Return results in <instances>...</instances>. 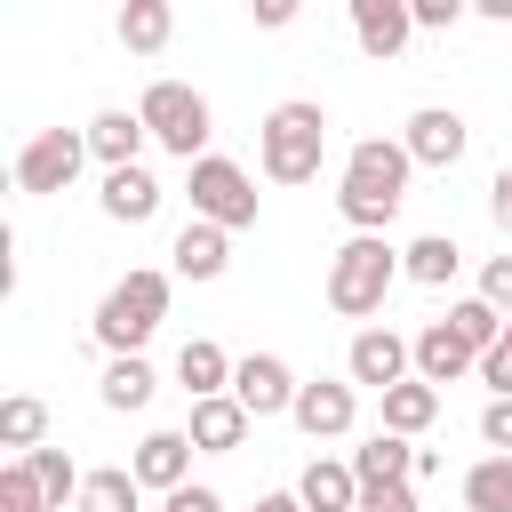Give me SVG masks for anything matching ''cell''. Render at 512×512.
I'll use <instances>...</instances> for the list:
<instances>
[{
	"label": "cell",
	"instance_id": "1",
	"mask_svg": "<svg viewBox=\"0 0 512 512\" xmlns=\"http://www.w3.org/2000/svg\"><path fill=\"white\" fill-rule=\"evenodd\" d=\"M408 176H416V160H408L400 136H360L344 152V168H336V216L352 232H384L400 216V200H408Z\"/></svg>",
	"mask_w": 512,
	"mask_h": 512
},
{
	"label": "cell",
	"instance_id": "2",
	"mask_svg": "<svg viewBox=\"0 0 512 512\" xmlns=\"http://www.w3.org/2000/svg\"><path fill=\"white\" fill-rule=\"evenodd\" d=\"M168 296H176V272H152V264H136L128 280H112L104 304H96V320H88V336L104 344V360H136L152 344V328L168 320Z\"/></svg>",
	"mask_w": 512,
	"mask_h": 512
},
{
	"label": "cell",
	"instance_id": "3",
	"mask_svg": "<svg viewBox=\"0 0 512 512\" xmlns=\"http://www.w3.org/2000/svg\"><path fill=\"white\" fill-rule=\"evenodd\" d=\"M392 280H400V248H392L384 232H352V240L328 256V288H320V296H328L336 320H368V328H376Z\"/></svg>",
	"mask_w": 512,
	"mask_h": 512
},
{
	"label": "cell",
	"instance_id": "4",
	"mask_svg": "<svg viewBox=\"0 0 512 512\" xmlns=\"http://www.w3.org/2000/svg\"><path fill=\"white\" fill-rule=\"evenodd\" d=\"M256 160H264V176H272V184H312V176H320V160H328V112H320L312 96L272 104V112H264V128H256Z\"/></svg>",
	"mask_w": 512,
	"mask_h": 512
},
{
	"label": "cell",
	"instance_id": "5",
	"mask_svg": "<svg viewBox=\"0 0 512 512\" xmlns=\"http://www.w3.org/2000/svg\"><path fill=\"white\" fill-rule=\"evenodd\" d=\"M136 120H144V128H152V144H160V152H176L184 168H192V160H208L216 112H208V96H200V88H184V80H152V88L136 96Z\"/></svg>",
	"mask_w": 512,
	"mask_h": 512
},
{
	"label": "cell",
	"instance_id": "6",
	"mask_svg": "<svg viewBox=\"0 0 512 512\" xmlns=\"http://www.w3.org/2000/svg\"><path fill=\"white\" fill-rule=\"evenodd\" d=\"M192 216L200 224H224V232H248L256 224V184H248V168L240 160H224V152H208V160H192Z\"/></svg>",
	"mask_w": 512,
	"mask_h": 512
},
{
	"label": "cell",
	"instance_id": "7",
	"mask_svg": "<svg viewBox=\"0 0 512 512\" xmlns=\"http://www.w3.org/2000/svg\"><path fill=\"white\" fill-rule=\"evenodd\" d=\"M80 168H88V128H40V136H24V152H16V192L48 200V192H64Z\"/></svg>",
	"mask_w": 512,
	"mask_h": 512
},
{
	"label": "cell",
	"instance_id": "8",
	"mask_svg": "<svg viewBox=\"0 0 512 512\" xmlns=\"http://www.w3.org/2000/svg\"><path fill=\"white\" fill-rule=\"evenodd\" d=\"M344 376H352V384H368V392L384 400L392 384H408V376H416V344H408L400 328H384V320H376V328H360V336H352Z\"/></svg>",
	"mask_w": 512,
	"mask_h": 512
},
{
	"label": "cell",
	"instance_id": "9",
	"mask_svg": "<svg viewBox=\"0 0 512 512\" xmlns=\"http://www.w3.org/2000/svg\"><path fill=\"white\" fill-rule=\"evenodd\" d=\"M288 416H296L304 440H344V432L360 424V384H352V376H312Z\"/></svg>",
	"mask_w": 512,
	"mask_h": 512
},
{
	"label": "cell",
	"instance_id": "10",
	"mask_svg": "<svg viewBox=\"0 0 512 512\" xmlns=\"http://www.w3.org/2000/svg\"><path fill=\"white\" fill-rule=\"evenodd\" d=\"M400 144H408V160H416V168H456V160H464V144H472V128H464V112H456V104H416V112H408V128H400Z\"/></svg>",
	"mask_w": 512,
	"mask_h": 512
},
{
	"label": "cell",
	"instance_id": "11",
	"mask_svg": "<svg viewBox=\"0 0 512 512\" xmlns=\"http://www.w3.org/2000/svg\"><path fill=\"white\" fill-rule=\"evenodd\" d=\"M296 392H304V384H296V368H288L280 352H248V360L232 368V400H240L256 424H264V416H288Z\"/></svg>",
	"mask_w": 512,
	"mask_h": 512
},
{
	"label": "cell",
	"instance_id": "12",
	"mask_svg": "<svg viewBox=\"0 0 512 512\" xmlns=\"http://www.w3.org/2000/svg\"><path fill=\"white\" fill-rule=\"evenodd\" d=\"M408 344H416V384H432V392H440V384H464V376H480V352H472V344H464L448 320H424Z\"/></svg>",
	"mask_w": 512,
	"mask_h": 512
},
{
	"label": "cell",
	"instance_id": "13",
	"mask_svg": "<svg viewBox=\"0 0 512 512\" xmlns=\"http://www.w3.org/2000/svg\"><path fill=\"white\" fill-rule=\"evenodd\" d=\"M192 432H144L136 440V456H128V472L152 488V496H176V488H192Z\"/></svg>",
	"mask_w": 512,
	"mask_h": 512
},
{
	"label": "cell",
	"instance_id": "14",
	"mask_svg": "<svg viewBox=\"0 0 512 512\" xmlns=\"http://www.w3.org/2000/svg\"><path fill=\"white\" fill-rule=\"evenodd\" d=\"M144 144H152V128L128 112V104H104L96 120H88V160L112 176V168H144Z\"/></svg>",
	"mask_w": 512,
	"mask_h": 512
},
{
	"label": "cell",
	"instance_id": "15",
	"mask_svg": "<svg viewBox=\"0 0 512 512\" xmlns=\"http://www.w3.org/2000/svg\"><path fill=\"white\" fill-rule=\"evenodd\" d=\"M352 40H360V56L392 64V56L416 40V16H408V0H352Z\"/></svg>",
	"mask_w": 512,
	"mask_h": 512
},
{
	"label": "cell",
	"instance_id": "16",
	"mask_svg": "<svg viewBox=\"0 0 512 512\" xmlns=\"http://www.w3.org/2000/svg\"><path fill=\"white\" fill-rule=\"evenodd\" d=\"M224 264H232V232L224 224H184L176 240H168V272L176 280H224Z\"/></svg>",
	"mask_w": 512,
	"mask_h": 512
},
{
	"label": "cell",
	"instance_id": "17",
	"mask_svg": "<svg viewBox=\"0 0 512 512\" xmlns=\"http://www.w3.org/2000/svg\"><path fill=\"white\" fill-rule=\"evenodd\" d=\"M248 424H256V416H248L232 392H216V400H192V424H184V432H192L200 456H232V448L248 440Z\"/></svg>",
	"mask_w": 512,
	"mask_h": 512
},
{
	"label": "cell",
	"instance_id": "18",
	"mask_svg": "<svg viewBox=\"0 0 512 512\" xmlns=\"http://www.w3.org/2000/svg\"><path fill=\"white\" fill-rule=\"evenodd\" d=\"M296 504H304V512H360V472L336 464V456H312V464L296 472Z\"/></svg>",
	"mask_w": 512,
	"mask_h": 512
},
{
	"label": "cell",
	"instance_id": "19",
	"mask_svg": "<svg viewBox=\"0 0 512 512\" xmlns=\"http://www.w3.org/2000/svg\"><path fill=\"white\" fill-rule=\"evenodd\" d=\"M96 208H104L112 224H152V216H160V176H152V168H112L104 192H96Z\"/></svg>",
	"mask_w": 512,
	"mask_h": 512
},
{
	"label": "cell",
	"instance_id": "20",
	"mask_svg": "<svg viewBox=\"0 0 512 512\" xmlns=\"http://www.w3.org/2000/svg\"><path fill=\"white\" fill-rule=\"evenodd\" d=\"M352 472H360V488H384V480H416V440H400V432H368L360 448H352Z\"/></svg>",
	"mask_w": 512,
	"mask_h": 512
},
{
	"label": "cell",
	"instance_id": "21",
	"mask_svg": "<svg viewBox=\"0 0 512 512\" xmlns=\"http://www.w3.org/2000/svg\"><path fill=\"white\" fill-rule=\"evenodd\" d=\"M464 272V248L448 240V232H416L408 248H400V280H416V288H448Z\"/></svg>",
	"mask_w": 512,
	"mask_h": 512
},
{
	"label": "cell",
	"instance_id": "22",
	"mask_svg": "<svg viewBox=\"0 0 512 512\" xmlns=\"http://www.w3.org/2000/svg\"><path fill=\"white\" fill-rule=\"evenodd\" d=\"M152 392H160V376H152V360H144V352H136V360H104V376H96V400H104L112 416L152 408Z\"/></svg>",
	"mask_w": 512,
	"mask_h": 512
},
{
	"label": "cell",
	"instance_id": "23",
	"mask_svg": "<svg viewBox=\"0 0 512 512\" xmlns=\"http://www.w3.org/2000/svg\"><path fill=\"white\" fill-rule=\"evenodd\" d=\"M232 368H240V360H224V344H208V336H192V344L176 352V384H184L192 400H216V392H232Z\"/></svg>",
	"mask_w": 512,
	"mask_h": 512
},
{
	"label": "cell",
	"instance_id": "24",
	"mask_svg": "<svg viewBox=\"0 0 512 512\" xmlns=\"http://www.w3.org/2000/svg\"><path fill=\"white\" fill-rule=\"evenodd\" d=\"M168 32H176V8H168V0H128V8H120V48H128V56H160Z\"/></svg>",
	"mask_w": 512,
	"mask_h": 512
},
{
	"label": "cell",
	"instance_id": "25",
	"mask_svg": "<svg viewBox=\"0 0 512 512\" xmlns=\"http://www.w3.org/2000/svg\"><path fill=\"white\" fill-rule=\"evenodd\" d=\"M432 416H440V392L432 384H392L384 392V432H400V440H416V432H432Z\"/></svg>",
	"mask_w": 512,
	"mask_h": 512
},
{
	"label": "cell",
	"instance_id": "26",
	"mask_svg": "<svg viewBox=\"0 0 512 512\" xmlns=\"http://www.w3.org/2000/svg\"><path fill=\"white\" fill-rule=\"evenodd\" d=\"M40 440H48V400H32V392H8V400H0V448L32 456Z\"/></svg>",
	"mask_w": 512,
	"mask_h": 512
},
{
	"label": "cell",
	"instance_id": "27",
	"mask_svg": "<svg viewBox=\"0 0 512 512\" xmlns=\"http://www.w3.org/2000/svg\"><path fill=\"white\" fill-rule=\"evenodd\" d=\"M80 512H144V480H136L128 464H104V472H88Z\"/></svg>",
	"mask_w": 512,
	"mask_h": 512
},
{
	"label": "cell",
	"instance_id": "28",
	"mask_svg": "<svg viewBox=\"0 0 512 512\" xmlns=\"http://www.w3.org/2000/svg\"><path fill=\"white\" fill-rule=\"evenodd\" d=\"M464 512H512V456H480L464 472Z\"/></svg>",
	"mask_w": 512,
	"mask_h": 512
},
{
	"label": "cell",
	"instance_id": "29",
	"mask_svg": "<svg viewBox=\"0 0 512 512\" xmlns=\"http://www.w3.org/2000/svg\"><path fill=\"white\" fill-rule=\"evenodd\" d=\"M448 328H456V336H464L480 360L504 344V312H496V304H480V296H456V304H448Z\"/></svg>",
	"mask_w": 512,
	"mask_h": 512
},
{
	"label": "cell",
	"instance_id": "30",
	"mask_svg": "<svg viewBox=\"0 0 512 512\" xmlns=\"http://www.w3.org/2000/svg\"><path fill=\"white\" fill-rule=\"evenodd\" d=\"M24 464H32V480H40V496H48V504H80V488H88V472H80V464H72L64 448H32Z\"/></svg>",
	"mask_w": 512,
	"mask_h": 512
},
{
	"label": "cell",
	"instance_id": "31",
	"mask_svg": "<svg viewBox=\"0 0 512 512\" xmlns=\"http://www.w3.org/2000/svg\"><path fill=\"white\" fill-rule=\"evenodd\" d=\"M472 296H480V304H496V312H504V320H512V248H504V256H488V264H480V288H472Z\"/></svg>",
	"mask_w": 512,
	"mask_h": 512
},
{
	"label": "cell",
	"instance_id": "32",
	"mask_svg": "<svg viewBox=\"0 0 512 512\" xmlns=\"http://www.w3.org/2000/svg\"><path fill=\"white\" fill-rule=\"evenodd\" d=\"M408 16H416V32H456L464 0H408Z\"/></svg>",
	"mask_w": 512,
	"mask_h": 512
},
{
	"label": "cell",
	"instance_id": "33",
	"mask_svg": "<svg viewBox=\"0 0 512 512\" xmlns=\"http://www.w3.org/2000/svg\"><path fill=\"white\" fill-rule=\"evenodd\" d=\"M360 512H416V480H384V488H360Z\"/></svg>",
	"mask_w": 512,
	"mask_h": 512
},
{
	"label": "cell",
	"instance_id": "34",
	"mask_svg": "<svg viewBox=\"0 0 512 512\" xmlns=\"http://www.w3.org/2000/svg\"><path fill=\"white\" fill-rule=\"evenodd\" d=\"M480 440H488V456H512V400L480 408Z\"/></svg>",
	"mask_w": 512,
	"mask_h": 512
},
{
	"label": "cell",
	"instance_id": "35",
	"mask_svg": "<svg viewBox=\"0 0 512 512\" xmlns=\"http://www.w3.org/2000/svg\"><path fill=\"white\" fill-rule=\"evenodd\" d=\"M480 384H488V400H512V336L480 360Z\"/></svg>",
	"mask_w": 512,
	"mask_h": 512
},
{
	"label": "cell",
	"instance_id": "36",
	"mask_svg": "<svg viewBox=\"0 0 512 512\" xmlns=\"http://www.w3.org/2000/svg\"><path fill=\"white\" fill-rule=\"evenodd\" d=\"M488 224H496L504 248H512V168H496V184H488Z\"/></svg>",
	"mask_w": 512,
	"mask_h": 512
},
{
	"label": "cell",
	"instance_id": "37",
	"mask_svg": "<svg viewBox=\"0 0 512 512\" xmlns=\"http://www.w3.org/2000/svg\"><path fill=\"white\" fill-rule=\"evenodd\" d=\"M160 512H224V496L216 488H176V496H160Z\"/></svg>",
	"mask_w": 512,
	"mask_h": 512
},
{
	"label": "cell",
	"instance_id": "38",
	"mask_svg": "<svg viewBox=\"0 0 512 512\" xmlns=\"http://www.w3.org/2000/svg\"><path fill=\"white\" fill-rule=\"evenodd\" d=\"M248 16H256V24H264V32H288V24H296V0H256V8H248Z\"/></svg>",
	"mask_w": 512,
	"mask_h": 512
},
{
	"label": "cell",
	"instance_id": "39",
	"mask_svg": "<svg viewBox=\"0 0 512 512\" xmlns=\"http://www.w3.org/2000/svg\"><path fill=\"white\" fill-rule=\"evenodd\" d=\"M248 512H304V504H296V488H280V496H256Z\"/></svg>",
	"mask_w": 512,
	"mask_h": 512
},
{
	"label": "cell",
	"instance_id": "40",
	"mask_svg": "<svg viewBox=\"0 0 512 512\" xmlns=\"http://www.w3.org/2000/svg\"><path fill=\"white\" fill-rule=\"evenodd\" d=\"M472 8H480L488 24H512V0H472Z\"/></svg>",
	"mask_w": 512,
	"mask_h": 512
}]
</instances>
